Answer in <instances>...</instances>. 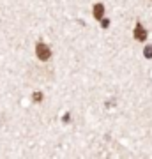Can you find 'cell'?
Listing matches in <instances>:
<instances>
[{
  "mask_svg": "<svg viewBox=\"0 0 152 159\" xmlns=\"http://www.w3.org/2000/svg\"><path fill=\"white\" fill-rule=\"evenodd\" d=\"M35 55H37V58H39V60L48 62V60H50V57H51L50 46H46L44 43H37V44H35Z\"/></svg>",
  "mask_w": 152,
  "mask_h": 159,
  "instance_id": "6da1fadb",
  "label": "cell"
},
{
  "mask_svg": "<svg viewBox=\"0 0 152 159\" xmlns=\"http://www.w3.org/2000/svg\"><path fill=\"white\" fill-rule=\"evenodd\" d=\"M133 35H135V39H136V41H140V43L147 41V30L143 29V25H141L140 21L136 23V27H135V32H133Z\"/></svg>",
  "mask_w": 152,
  "mask_h": 159,
  "instance_id": "7a4b0ae2",
  "label": "cell"
},
{
  "mask_svg": "<svg viewBox=\"0 0 152 159\" xmlns=\"http://www.w3.org/2000/svg\"><path fill=\"white\" fill-rule=\"evenodd\" d=\"M92 14H94V18H96V20H99V21H101L103 18H104V6H103V4H96V6H94Z\"/></svg>",
  "mask_w": 152,
  "mask_h": 159,
  "instance_id": "3957f363",
  "label": "cell"
},
{
  "mask_svg": "<svg viewBox=\"0 0 152 159\" xmlns=\"http://www.w3.org/2000/svg\"><path fill=\"white\" fill-rule=\"evenodd\" d=\"M32 101H34V102H41V101H43V92H34V94H32Z\"/></svg>",
  "mask_w": 152,
  "mask_h": 159,
  "instance_id": "277c9868",
  "label": "cell"
},
{
  "mask_svg": "<svg viewBox=\"0 0 152 159\" xmlns=\"http://www.w3.org/2000/svg\"><path fill=\"white\" fill-rule=\"evenodd\" d=\"M143 55H145V58H152V44H149L143 50Z\"/></svg>",
  "mask_w": 152,
  "mask_h": 159,
  "instance_id": "5b68a950",
  "label": "cell"
},
{
  "mask_svg": "<svg viewBox=\"0 0 152 159\" xmlns=\"http://www.w3.org/2000/svg\"><path fill=\"white\" fill-rule=\"evenodd\" d=\"M101 27H103V29H108V27H110V20L103 18V20H101Z\"/></svg>",
  "mask_w": 152,
  "mask_h": 159,
  "instance_id": "8992f818",
  "label": "cell"
},
{
  "mask_svg": "<svg viewBox=\"0 0 152 159\" xmlns=\"http://www.w3.org/2000/svg\"><path fill=\"white\" fill-rule=\"evenodd\" d=\"M69 120H71V115L66 113V115H64V122H69Z\"/></svg>",
  "mask_w": 152,
  "mask_h": 159,
  "instance_id": "52a82bcc",
  "label": "cell"
}]
</instances>
